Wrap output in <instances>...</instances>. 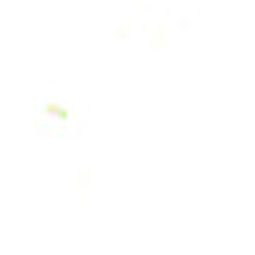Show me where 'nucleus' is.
<instances>
[]
</instances>
